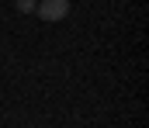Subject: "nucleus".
<instances>
[{"mask_svg":"<svg viewBox=\"0 0 149 128\" xmlns=\"http://www.w3.org/2000/svg\"><path fill=\"white\" fill-rule=\"evenodd\" d=\"M70 14V0H42L38 3V17L42 21H63Z\"/></svg>","mask_w":149,"mask_h":128,"instance_id":"obj_1","label":"nucleus"},{"mask_svg":"<svg viewBox=\"0 0 149 128\" xmlns=\"http://www.w3.org/2000/svg\"><path fill=\"white\" fill-rule=\"evenodd\" d=\"M17 7H24V10H31V7H35V0H17Z\"/></svg>","mask_w":149,"mask_h":128,"instance_id":"obj_2","label":"nucleus"}]
</instances>
